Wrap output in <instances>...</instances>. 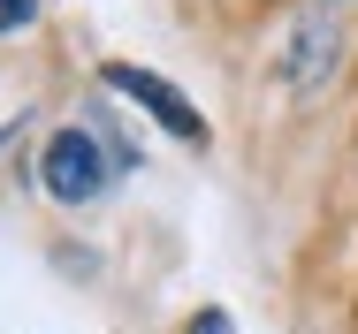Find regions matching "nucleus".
<instances>
[{
  "instance_id": "nucleus-1",
  "label": "nucleus",
  "mask_w": 358,
  "mask_h": 334,
  "mask_svg": "<svg viewBox=\"0 0 358 334\" xmlns=\"http://www.w3.org/2000/svg\"><path fill=\"white\" fill-rule=\"evenodd\" d=\"M336 61H343V0H313V8H297V23L282 31V54H275L289 99H320L328 76H336Z\"/></svg>"
},
{
  "instance_id": "nucleus-2",
  "label": "nucleus",
  "mask_w": 358,
  "mask_h": 334,
  "mask_svg": "<svg viewBox=\"0 0 358 334\" xmlns=\"http://www.w3.org/2000/svg\"><path fill=\"white\" fill-rule=\"evenodd\" d=\"M107 175H115V160L99 152V130H62L46 144V160H38V183L62 205H92L107 190Z\"/></svg>"
},
{
  "instance_id": "nucleus-3",
  "label": "nucleus",
  "mask_w": 358,
  "mask_h": 334,
  "mask_svg": "<svg viewBox=\"0 0 358 334\" xmlns=\"http://www.w3.org/2000/svg\"><path fill=\"white\" fill-rule=\"evenodd\" d=\"M107 91H122V99H138L145 114L160 122L168 137H183V144H206V114L168 84V76H152V68H138V61H107Z\"/></svg>"
},
{
  "instance_id": "nucleus-4",
  "label": "nucleus",
  "mask_w": 358,
  "mask_h": 334,
  "mask_svg": "<svg viewBox=\"0 0 358 334\" xmlns=\"http://www.w3.org/2000/svg\"><path fill=\"white\" fill-rule=\"evenodd\" d=\"M38 23V0H0V38L8 31H31Z\"/></svg>"
},
{
  "instance_id": "nucleus-5",
  "label": "nucleus",
  "mask_w": 358,
  "mask_h": 334,
  "mask_svg": "<svg viewBox=\"0 0 358 334\" xmlns=\"http://www.w3.org/2000/svg\"><path fill=\"white\" fill-rule=\"evenodd\" d=\"M191 334H236V327H229V312H199V319H191Z\"/></svg>"
}]
</instances>
